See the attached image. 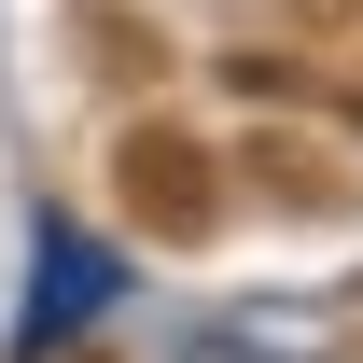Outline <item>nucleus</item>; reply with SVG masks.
Returning a JSON list of instances; mask_svg holds the SVG:
<instances>
[{
    "mask_svg": "<svg viewBox=\"0 0 363 363\" xmlns=\"http://www.w3.org/2000/svg\"><path fill=\"white\" fill-rule=\"evenodd\" d=\"M112 294H126V266H112L84 224H43V252H28V350H70Z\"/></svg>",
    "mask_w": 363,
    "mask_h": 363,
    "instance_id": "nucleus-1",
    "label": "nucleus"
},
{
    "mask_svg": "<svg viewBox=\"0 0 363 363\" xmlns=\"http://www.w3.org/2000/svg\"><path fill=\"white\" fill-rule=\"evenodd\" d=\"M168 363H335V335H321V321H294V308H238V321H196V335H182Z\"/></svg>",
    "mask_w": 363,
    "mask_h": 363,
    "instance_id": "nucleus-2",
    "label": "nucleus"
}]
</instances>
